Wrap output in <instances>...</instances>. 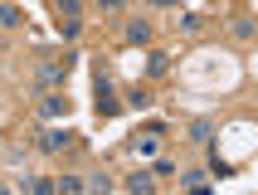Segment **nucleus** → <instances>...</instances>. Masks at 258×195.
<instances>
[{"mask_svg":"<svg viewBox=\"0 0 258 195\" xmlns=\"http://www.w3.org/2000/svg\"><path fill=\"white\" fill-rule=\"evenodd\" d=\"M93 98H98V117H112L122 103H117V93H112V83L107 78H98V88H93Z\"/></svg>","mask_w":258,"mask_h":195,"instance_id":"f257e3e1","label":"nucleus"},{"mask_svg":"<svg viewBox=\"0 0 258 195\" xmlns=\"http://www.w3.org/2000/svg\"><path fill=\"white\" fill-rule=\"evenodd\" d=\"M69 141H73L69 127H54V132H44V137H39V152H58V147H69Z\"/></svg>","mask_w":258,"mask_h":195,"instance_id":"f03ea898","label":"nucleus"},{"mask_svg":"<svg viewBox=\"0 0 258 195\" xmlns=\"http://www.w3.org/2000/svg\"><path fill=\"white\" fill-rule=\"evenodd\" d=\"M63 78H69V59H63V64H44V69H39V83H49V88L63 83Z\"/></svg>","mask_w":258,"mask_h":195,"instance_id":"7ed1b4c3","label":"nucleus"},{"mask_svg":"<svg viewBox=\"0 0 258 195\" xmlns=\"http://www.w3.org/2000/svg\"><path fill=\"white\" fill-rule=\"evenodd\" d=\"M44 112H49V117L69 112V98H63V93H49V98H44Z\"/></svg>","mask_w":258,"mask_h":195,"instance_id":"20e7f679","label":"nucleus"},{"mask_svg":"<svg viewBox=\"0 0 258 195\" xmlns=\"http://www.w3.org/2000/svg\"><path fill=\"white\" fill-rule=\"evenodd\" d=\"M180 185H190V190H210V181H205V171H185V176H180Z\"/></svg>","mask_w":258,"mask_h":195,"instance_id":"39448f33","label":"nucleus"},{"mask_svg":"<svg viewBox=\"0 0 258 195\" xmlns=\"http://www.w3.org/2000/svg\"><path fill=\"white\" fill-rule=\"evenodd\" d=\"M210 132H215V127L205 122V117H200V122H190V141H200V147L210 141Z\"/></svg>","mask_w":258,"mask_h":195,"instance_id":"423d86ee","label":"nucleus"},{"mask_svg":"<svg viewBox=\"0 0 258 195\" xmlns=\"http://www.w3.org/2000/svg\"><path fill=\"white\" fill-rule=\"evenodd\" d=\"M20 25V10H15V5H0V29H15Z\"/></svg>","mask_w":258,"mask_h":195,"instance_id":"0eeeda50","label":"nucleus"},{"mask_svg":"<svg viewBox=\"0 0 258 195\" xmlns=\"http://www.w3.org/2000/svg\"><path fill=\"white\" fill-rule=\"evenodd\" d=\"M146 34H151V25H146V20H137V25H132V29H127V39H137V44H142V39H146Z\"/></svg>","mask_w":258,"mask_h":195,"instance_id":"6e6552de","label":"nucleus"},{"mask_svg":"<svg viewBox=\"0 0 258 195\" xmlns=\"http://www.w3.org/2000/svg\"><path fill=\"white\" fill-rule=\"evenodd\" d=\"M137 152H142V156H156V137H137Z\"/></svg>","mask_w":258,"mask_h":195,"instance_id":"1a4fd4ad","label":"nucleus"},{"mask_svg":"<svg viewBox=\"0 0 258 195\" xmlns=\"http://www.w3.org/2000/svg\"><path fill=\"white\" fill-rule=\"evenodd\" d=\"M210 171H215V176H234V166H229V161H219V156H210Z\"/></svg>","mask_w":258,"mask_h":195,"instance_id":"9d476101","label":"nucleus"},{"mask_svg":"<svg viewBox=\"0 0 258 195\" xmlns=\"http://www.w3.org/2000/svg\"><path fill=\"white\" fill-rule=\"evenodd\" d=\"M127 190H151V176H146V171H142V176H132Z\"/></svg>","mask_w":258,"mask_h":195,"instance_id":"9b49d317","label":"nucleus"},{"mask_svg":"<svg viewBox=\"0 0 258 195\" xmlns=\"http://www.w3.org/2000/svg\"><path fill=\"white\" fill-rule=\"evenodd\" d=\"M58 15H63V20H78V0H63V5H58Z\"/></svg>","mask_w":258,"mask_h":195,"instance_id":"f8f14e48","label":"nucleus"},{"mask_svg":"<svg viewBox=\"0 0 258 195\" xmlns=\"http://www.w3.org/2000/svg\"><path fill=\"white\" fill-rule=\"evenodd\" d=\"M102 10H122V0H98Z\"/></svg>","mask_w":258,"mask_h":195,"instance_id":"ddd939ff","label":"nucleus"},{"mask_svg":"<svg viewBox=\"0 0 258 195\" xmlns=\"http://www.w3.org/2000/svg\"><path fill=\"white\" fill-rule=\"evenodd\" d=\"M161 5H171V0H161Z\"/></svg>","mask_w":258,"mask_h":195,"instance_id":"4468645a","label":"nucleus"}]
</instances>
